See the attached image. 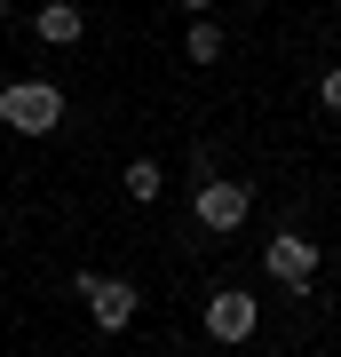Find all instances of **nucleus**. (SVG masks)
<instances>
[{
  "label": "nucleus",
  "mask_w": 341,
  "mask_h": 357,
  "mask_svg": "<svg viewBox=\"0 0 341 357\" xmlns=\"http://www.w3.org/2000/svg\"><path fill=\"white\" fill-rule=\"evenodd\" d=\"M0 128L8 135H56L63 128V88L56 79H8L0 88Z\"/></svg>",
  "instance_id": "f257e3e1"
},
{
  "label": "nucleus",
  "mask_w": 341,
  "mask_h": 357,
  "mask_svg": "<svg viewBox=\"0 0 341 357\" xmlns=\"http://www.w3.org/2000/svg\"><path fill=\"white\" fill-rule=\"evenodd\" d=\"M72 294L88 302L96 333H127V326H135V310H143V294L127 286V278H96V270H79V278H72Z\"/></svg>",
  "instance_id": "f03ea898"
},
{
  "label": "nucleus",
  "mask_w": 341,
  "mask_h": 357,
  "mask_svg": "<svg viewBox=\"0 0 341 357\" xmlns=\"http://www.w3.org/2000/svg\"><path fill=\"white\" fill-rule=\"evenodd\" d=\"M262 270L294 294V302H302V294L317 286V238H310V230H278V238L262 246Z\"/></svg>",
  "instance_id": "7ed1b4c3"
},
{
  "label": "nucleus",
  "mask_w": 341,
  "mask_h": 357,
  "mask_svg": "<svg viewBox=\"0 0 341 357\" xmlns=\"http://www.w3.org/2000/svg\"><path fill=\"white\" fill-rule=\"evenodd\" d=\"M190 215H199V230H215V238H230L246 215H254V191L246 183H230V175H206L199 191H190Z\"/></svg>",
  "instance_id": "20e7f679"
},
{
  "label": "nucleus",
  "mask_w": 341,
  "mask_h": 357,
  "mask_svg": "<svg viewBox=\"0 0 341 357\" xmlns=\"http://www.w3.org/2000/svg\"><path fill=\"white\" fill-rule=\"evenodd\" d=\"M254 326H262V302H254L246 286H222V294H206V333H215L222 349L254 342Z\"/></svg>",
  "instance_id": "39448f33"
},
{
  "label": "nucleus",
  "mask_w": 341,
  "mask_h": 357,
  "mask_svg": "<svg viewBox=\"0 0 341 357\" xmlns=\"http://www.w3.org/2000/svg\"><path fill=\"white\" fill-rule=\"evenodd\" d=\"M32 32H40V48H79V32H88V16H79V0H40Z\"/></svg>",
  "instance_id": "423d86ee"
},
{
  "label": "nucleus",
  "mask_w": 341,
  "mask_h": 357,
  "mask_svg": "<svg viewBox=\"0 0 341 357\" xmlns=\"http://www.w3.org/2000/svg\"><path fill=\"white\" fill-rule=\"evenodd\" d=\"M167 191V175H159V159H127V199H135V206H151Z\"/></svg>",
  "instance_id": "0eeeda50"
},
{
  "label": "nucleus",
  "mask_w": 341,
  "mask_h": 357,
  "mask_svg": "<svg viewBox=\"0 0 341 357\" xmlns=\"http://www.w3.org/2000/svg\"><path fill=\"white\" fill-rule=\"evenodd\" d=\"M183 56H190V64H215V56H222V32L206 24V16H190V32H183Z\"/></svg>",
  "instance_id": "6e6552de"
},
{
  "label": "nucleus",
  "mask_w": 341,
  "mask_h": 357,
  "mask_svg": "<svg viewBox=\"0 0 341 357\" xmlns=\"http://www.w3.org/2000/svg\"><path fill=\"white\" fill-rule=\"evenodd\" d=\"M317 103H326V112L341 119V64H333V72H317Z\"/></svg>",
  "instance_id": "1a4fd4ad"
},
{
  "label": "nucleus",
  "mask_w": 341,
  "mask_h": 357,
  "mask_svg": "<svg viewBox=\"0 0 341 357\" xmlns=\"http://www.w3.org/2000/svg\"><path fill=\"white\" fill-rule=\"evenodd\" d=\"M206 8H215V0H183V16H206Z\"/></svg>",
  "instance_id": "9d476101"
},
{
  "label": "nucleus",
  "mask_w": 341,
  "mask_h": 357,
  "mask_svg": "<svg viewBox=\"0 0 341 357\" xmlns=\"http://www.w3.org/2000/svg\"><path fill=\"white\" fill-rule=\"evenodd\" d=\"M0 16H8V0H0Z\"/></svg>",
  "instance_id": "9b49d317"
}]
</instances>
